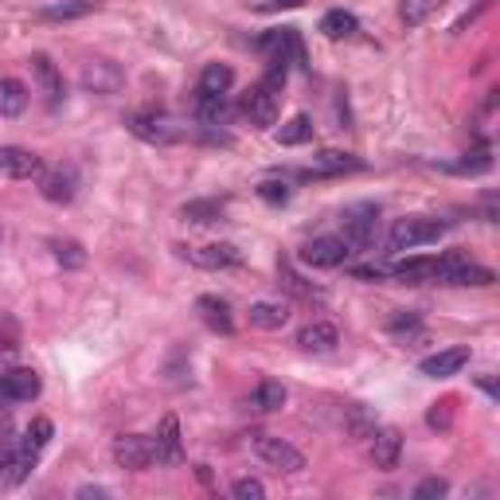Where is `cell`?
Masks as SVG:
<instances>
[{
	"label": "cell",
	"mask_w": 500,
	"mask_h": 500,
	"mask_svg": "<svg viewBox=\"0 0 500 500\" xmlns=\"http://www.w3.org/2000/svg\"><path fill=\"white\" fill-rule=\"evenodd\" d=\"M446 235V223L442 219H426V216H411V219H399L387 235V250L391 255H403V250H414V246H426V243H438Z\"/></svg>",
	"instance_id": "obj_1"
},
{
	"label": "cell",
	"mask_w": 500,
	"mask_h": 500,
	"mask_svg": "<svg viewBox=\"0 0 500 500\" xmlns=\"http://www.w3.org/2000/svg\"><path fill=\"white\" fill-rule=\"evenodd\" d=\"M379 231V208L375 204H352L340 216V239L348 250H372Z\"/></svg>",
	"instance_id": "obj_2"
},
{
	"label": "cell",
	"mask_w": 500,
	"mask_h": 500,
	"mask_svg": "<svg viewBox=\"0 0 500 500\" xmlns=\"http://www.w3.org/2000/svg\"><path fill=\"white\" fill-rule=\"evenodd\" d=\"M434 282L442 285H493V270L489 266H477V262H469L461 250H446L442 258H438V273Z\"/></svg>",
	"instance_id": "obj_3"
},
{
	"label": "cell",
	"mask_w": 500,
	"mask_h": 500,
	"mask_svg": "<svg viewBox=\"0 0 500 500\" xmlns=\"http://www.w3.org/2000/svg\"><path fill=\"white\" fill-rule=\"evenodd\" d=\"M255 454L278 473H301L305 469V454L278 434H255Z\"/></svg>",
	"instance_id": "obj_4"
},
{
	"label": "cell",
	"mask_w": 500,
	"mask_h": 500,
	"mask_svg": "<svg viewBox=\"0 0 500 500\" xmlns=\"http://www.w3.org/2000/svg\"><path fill=\"white\" fill-rule=\"evenodd\" d=\"M129 134L141 137V141H149V145H172V141H181L184 137V129L172 122V117H164V114H153V110H141V114H129Z\"/></svg>",
	"instance_id": "obj_5"
},
{
	"label": "cell",
	"mask_w": 500,
	"mask_h": 500,
	"mask_svg": "<svg viewBox=\"0 0 500 500\" xmlns=\"http://www.w3.org/2000/svg\"><path fill=\"white\" fill-rule=\"evenodd\" d=\"M278 102H282V90L270 87V82H258V87H250L243 94V114L250 117V125L270 129L278 122Z\"/></svg>",
	"instance_id": "obj_6"
},
{
	"label": "cell",
	"mask_w": 500,
	"mask_h": 500,
	"mask_svg": "<svg viewBox=\"0 0 500 500\" xmlns=\"http://www.w3.org/2000/svg\"><path fill=\"white\" fill-rule=\"evenodd\" d=\"M348 255H352V250L344 246L340 235H320V239L301 246V262H305V266H313V270H337V266L348 262Z\"/></svg>",
	"instance_id": "obj_7"
},
{
	"label": "cell",
	"mask_w": 500,
	"mask_h": 500,
	"mask_svg": "<svg viewBox=\"0 0 500 500\" xmlns=\"http://www.w3.org/2000/svg\"><path fill=\"white\" fill-rule=\"evenodd\" d=\"M114 461L122 469H129V473H145L153 461H157V454H153V438H145V434H122L114 442Z\"/></svg>",
	"instance_id": "obj_8"
},
{
	"label": "cell",
	"mask_w": 500,
	"mask_h": 500,
	"mask_svg": "<svg viewBox=\"0 0 500 500\" xmlns=\"http://www.w3.org/2000/svg\"><path fill=\"white\" fill-rule=\"evenodd\" d=\"M79 82H82V90H90V94H117L125 75L117 63H110V59H90V63H82Z\"/></svg>",
	"instance_id": "obj_9"
},
{
	"label": "cell",
	"mask_w": 500,
	"mask_h": 500,
	"mask_svg": "<svg viewBox=\"0 0 500 500\" xmlns=\"http://www.w3.org/2000/svg\"><path fill=\"white\" fill-rule=\"evenodd\" d=\"M181 255L192 262V266L199 270H231V266H239L243 255L235 250L231 243H211V246H181Z\"/></svg>",
	"instance_id": "obj_10"
},
{
	"label": "cell",
	"mask_w": 500,
	"mask_h": 500,
	"mask_svg": "<svg viewBox=\"0 0 500 500\" xmlns=\"http://www.w3.org/2000/svg\"><path fill=\"white\" fill-rule=\"evenodd\" d=\"M367 458L375 461V469H395L403 458V434L395 426H384V431L367 434Z\"/></svg>",
	"instance_id": "obj_11"
},
{
	"label": "cell",
	"mask_w": 500,
	"mask_h": 500,
	"mask_svg": "<svg viewBox=\"0 0 500 500\" xmlns=\"http://www.w3.org/2000/svg\"><path fill=\"white\" fill-rule=\"evenodd\" d=\"M153 454H157L161 466H181L184 461V438H181L176 414H164L161 419V431H157V438H153Z\"/></svg>",
	"instance_id": "obj_12"
},
{
	"label": "cell",
	"mask_w": 500,
	"mask_h": 500,
	"mask_svg": "<svg viewBox=\"0 0 500 500\" xmlns=\"http://www.w3.org/2000/svg\"><path fill=\"white\" fill-rule=\"evenodd\" d=\"M35 181H40V196L47 204H70L75 199V188H79L75 169H43Z\"/></svg>",
	"instance_id": "obj_13"
},
{
	"label": "cell",
	"mask_w": 500,
	"mask_h": 500,
	"mask_svg": "<svg viewBox=\"0 0 500 500\" xmlns=\"http://www.w3.org/2000/svg\"><path fill=\"white\" fill-rule=\"evenodd\" d=\"M0 172L12 176V181H32V176H40V172H43V161L35 157L32 149L0 145Z\"/></svg>",
	"instance_id": "obj_14"
},
{
	"label": "cell",
	"mask_w": 500,
	"mask_h": 500,
	"mask_svg": "<svg viewBox=\"0 0 500 500\" xmlns=\"http://www.w3.org/2000/svg\"><path fill=\"white\" fill-rule=\"evenodd\" d=\"M0 387H5L8 403H32L43 391V379L32 372V367H12V372L0 375Z\"/></svg>",
	"instance_id": "obj_15"
},
{
	"label": "cell",
	"mask_w": 500,
	"mask_h": 500,
	"mask_svg": "<svg viewBox=\"0 0 500 500\" xmlns=\"http://www.w3.org/2000/svg\"><path fill=\"white\" fill-rule=\"evenodd\" d=\"M466 364H469V348H442V352L426 356V360L419 364V372L431 375V379H449V375H458Z\"/></svg>",
	"instance_id": "obj_16"
},
{
	"label": "cell",
	"mask_w": 500,
	"mask_h": 500,
	"mask_svg": "<svg viewBox=\"0 0 500 500\" xmlns=\"http://www.w3.org/2000/svg\"><path fill=\"white\" fill-rule=\"evenodd\" d=\"M32 75H35V82H40L43 102L55 110V106L63 102V75H59L55 63H51L47 55H35V59H32Z\"/></svg>",
	"instance_id": "obj_17"
},
{
	"label": "cell",
	"mask_w": 500,
	"mask_h": 500,
	"mask_svg": "<svg viewBox=\"0 0 500 500\" xmlns=\"http://www.w3.org/2000/svg\"><path fill=\"white\" fill-rule=\"evenodd\" d=\"M364 161L352 157V153H337V149H325L313 157V169L309 176H344V172H360Z\"/></svg>",
	"instance_id": "obj_18"
},
{
	"label": "cell",
	"mask_w": 500,
	"mask_h": 500,
	"mask_svg": "<svg viewBox=\"0 0 500 500\" xmlns=\"http://www.w3.org/2000/svg\"><path fill=\"white\" fill-rule=\"evenodd\" d=\"M297 344H301L305 352H332L340 344V329L329 325V320H313V325H305L297 332Z\"/></svg>",
	"instance_id": "obj_19"
},
{
	"label": "cell",
	"mask_w": 500,
	"mask_h": 500,
	"mask_svg": "<svg viewBox=\"0 0 500 500\" xmlns=\"http://www.w3.org/2000/svg\"><path fill=\"white\" fill-rule=\"evenodd\" d=\"M231 114H235V110H231L227 94H199V102H196V122H199V125H208V129L227 125Z\"/></svg>",
	"instance_id": "obj_20"
},
{
	"label": "cell",
	"mask_w": 500,
	"mask_h": 500,
	"mask_svg": "<svg viewBox=\"0 0 500 500\" xmlns=\"http://www.w3.org/2000/svg\"><path fill=\"white\" fill-rule=\"evenodd\" d=\"M387 273L407 285H426V282H434V273H438V258H407V262H395Z\"/></svg>",
	"instance_id": "obj_21"
},
{
	"label": "cell",
	"mask_w": 500,
	"mask_h": 500,
	"mask_svg": "<svg viewBox=\"0 0 500 500\" xmlns=\"http://www.w3.org/2000/svg\"><path fill=\"white\" fill-rule=\"evenodd\" d=\"M196 313H199V320L211 329V332H231L235 329V320H231V309H227V301L223 297H211V293H204L196 301Z\"/></svg>",
	"instance_id": "obj_22"
},
{
	"label": "cell",
	"mask_w": 500,
	"mask_h": 500,
	"mask_svg": "<svg viewBox=\"0 0 500 500\" xmlns=\"http://www.w3.org/2000/svg\"><path fill=\"white\" fill-rule=\"evenodd\" d=\"M285 320H290V305L285 301H255L250 305V325L262 329V332H278V329H285Z\"/></svg>",
	"instance_id": "obj_23"
},
{
	"label": "cell",
	"mask_w": 500,
	"mask_h": 500,
	"mask_svg": "<svg viewBox=\"0 0 500 500\" xmlns=\"http://www.w3.org/2000/svg\"><path fill=\"white\" fill-rule=\"evenodd\" d=\"M51 434H55V426L47 422V419H35L28 431H23V438H20V454L23 458H32V461H40V454L47 449V442H51Z\"/></svg>",
	"instance_id": "obj_24"
},
{
	"label": "cell",
	"mask_w": 500,
	"mask_h": 500,
	"mask_svg": "<svg viewBox=\"0 0 500 500\" xmlns=\"http://www.w3.org/2000/svg\"><path fill=\"white\" fill-rule=\"evenodd\" d=\"M28 110V87L20 79H0V117H20Z\"/></svg>",
	"instance_id": "obj_25"
},
{
	"label": "cell",
	"mask_w": 500,
	"mask_h": 500,
	"mask_svg": "<svg viewBox=\"0 0 500 500\" xmlns=\"http://www.w3.org/2000/svg\"><path fill=\"white\" fill-rule=\"evenodd\" d=\"M282 407H285V387L278 379H262V384L250 391V411L270 414V411H282Z\"/></svg>",
	"instance_id": "obj_26"
},
{
	"label": "cell",
	"mask_w": 500,
	"mask_h": 500,
	"mask_svg": "<svg viewBox=\"0 0 500 500\" xmlns=\"http://www.w3.org/2000/svg\"><path fill=\"white\" fill-rule=\"evenodd\" d=\"M356 28H360V23L344 8H332L320 16V35H329V40H348V35H356Z\"/></svg>",
	"instance_id": "obj_27"
},
{
	"label": "cell",
	"mask_w": 500,
	"mask_h": 500,
	"mask_svg": "<svg viewBox=\"0 0 500 500\" xmlns=\"http://www.w3.org/2000/svg\"><path fill=\"white\" fill-rule=\"evenodd\" d=\"M235 82V70L227 63H208L199 75V94H227Z\"/></svg>",
	"instance_id": "obj_28"
},
{
	"label": "cell",
	"mask_w": 500,
	"mask_h": 500,
	"mask_svg": "<svg viewBox=\"0 0 500 500\" xmlns=\"http://www.w3.org/2000/svg\"><path fill=\"white\" fill-rule=\"evenodd\" d=\"M442 5H446V0H403V5H399V16H403V23H407V28H419V23L431 20Z\"/></svg>",
	"instance_id": "obj_29"
},
{
	"label": "cell",
	"mask_w": 500,
	"mask_h": 500,
	"mask_svg": "<svg viewBox=\"0 0 500 500\" xmlns=\"http://www.w3.org/2000/svg\"><path fill=\"white\" fill-rule=\"evenodd\" d=\"M278 141L282 145H305V141H313V122H309L305 114H293L290 122L278 129Z\"/></svg>",
	"instance_id": "obj_30"
},
{
	"label": "cell",
	"mask_w": 500,
	"mask_h": 500,
	"mask_svg": "<svg viewBox=\"0 0 500 500\" xmlns=\"http://www.w3.org/2000/svg\"><path fill=\"white\" fill-rule=\"evenodd\" d=\"M94 12V0H59V5H47L43 16L47 20H75V16H87Z\"/></svg>",
	"instance_id": "obj_31"
},
{
	"label": "cell",
	"mask_w": 500,
	"mask_h": 500,
	"mask_svg": "<svg viewBox=\"0 0 500 500\" xmlns=\"http://www.w3.org/2000/svg\"><path fill=\"white\" fill-rule=\"evenodd\" d=\"M181 216L192 223H216L223 219V204H216V199H192V204H184Z\"/></svg>",
	"instance_id": "obj_32"
},
{
	"label": "cell",
	"mask_w": 500,
	"mask_h": 500,
	"mask_svg": "<svg viewBox=\"0 0 500 500\" xmlns=\"http://www.w3.org/2000/svg\"><path fill=\"white\" fill-rule=\"evenodd\" d=\"M51 250H55V262H59V266H67V270L87 266V250H82L79 243L63 239V243H51Z\"/></svg>",
	"instance_id": "obj_33"
},
{
	"label": "cell",
	"mask_w": 500,
	"mask_h": 500,
	"mask_svg": "<svg viewBox=\"0 0 500 500\" xmlns=\"http://www.w3.org/2000/svg\"><path fill=\"white\" fill-rule=\"evenodd\" d=\"M372 431H375V419H372V414H367L364 407H352V411H348V434H352V438H367Z\"/></svg>",
	"instance_id": "obj_34"
},
{
	"label": "cell",
	"mask_w": 500,
	"mask_h": 500,
	"mask_svg": "<svg viewBox=\"0 0 500 500\" xmlns=\"http://www.w3.org/2000/svg\"><path fill=\"white\" fill-rule=\"evenodd\" d=\"M231 496H239V500H262V496H266V485L255 481V477H243V481L231 485Z\"/></svg>",
	"instance_id": "obj_35"
},
{
	"label": "cell",
	"mask_w": 500,
	"mask_h": 500,
	"mask_svg": "<svg viewBox=\"0 0 500 500\" xmlns=\"http://www.w3.org/2000/svg\"><path fill=\"white\" fill-rule=\"evenodd\" d=\"M258 196L266 199V204H285V199H290V188H285L282 181H262L258 184Z\"/></svg>",
	"instance_id": "obj_36"
},
{
	"label": "cell",
	"mask_w": 500,
	"mask_h": 500,
	"mask_svg": "<svg viewBox=\"0 0 500 500\" xmlns=\"http://www.w3.org/2000/svg\"><path fill=\"white\" fill-rule=\"evenodd\" d=\"M449 493V485L442 477H431V481H422L419 489H414V500H434V496H446Z\"/></svg>",
	"instance_id": "obj_37"
},
{
	"label": "cell",
	"mask_w": 500,
	"mask_h": 500,
	"mask_svg": "<svg viewBox=\"0 0 500 500\" xmlns=\"http://www.w3.org/2000/svg\"><path fill=\"white\" fill-rule=\"evenodd\" d=\"M282 282L285 285H290V290L293 293H301V297H320V290H313V285H305L301 278H297V273L290 270V266H285V262H282Z\"/></svg>",
	"instance_id": "obj_38"
},
{
	"label": "cell",
	"mask_w": 500,
	"mask_h": 500,
	"mask_svg": "<svg viewBox=\"0 0 500 500\" xmlns=\"http://www.w3.org/2000/svg\"><path fill=\"white\" fill-rule=\"evenodd\" d=\"M246 5L258 12H282V8H301L305 0H246Z\"/></svg>",
	"instance_id": "obj_39"
},
{
	"label": "cell",
	"mask_w": 500,
	"mask_h": 500,
	"mask_svg": "<svg viewBox=\"0 0 500 500\" xmlns=\"http://www.w3.org/2000/svg\"><path fill=\"white\" fill-rule=\"evenodd\" d=\"M426 422H431L434 431H438V426L446 431V426H449V403H442V407H434V411H431V419H426Z\"/></svg>",
	"instance_id": "obj_40"
},
{
	"label": "cell",
	"mask_w": 500,
	"mask_h": 500,
	"mask_svg": "<svg viewBox=\"0 0 500 500\" xmlns=\"http://www.w3.org/2000/svg\"><path fill=\"white\" fill-rule=\"evenodd\" d=\"M384 273H387V270H379V266H356V270H352V278H364V282H379V278H384Z\"/></svg>",
	"instance_id": "obj_41"
},
{
	"label": "cell",
	"mask_w": 500,
	"mask_h": 500,
	"mask_svg": "<svg viewBox=\"0 0 500 500\" xmlns=\"http://www.w3.org/2000/svg\"><path fill=\"white\" fill-rule=\"evenodd\" d=\"M5 403H8V399H5V387H0V407H5Z\"/></svg>",
	"instance_id": "obj_42"
}]
</instances>
